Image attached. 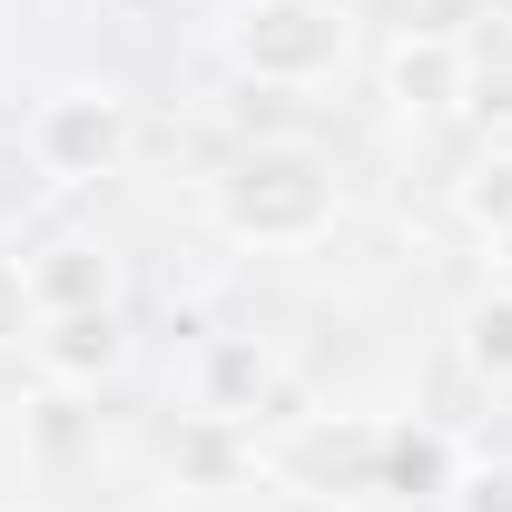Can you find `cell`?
<instances>
[{
    "label": "cell",
    "mask_w": 512,
    "mask_h": 512,
    "mask_svg": "<svg viewBox=\"0 0 512 512\" xmlns=\"http://www.w3.org/2000/svg\"><path fill=\"white\" fill-rule=\"evenodd\" d=\"M463 483V453L444 424H384L375 434V493L404 512H444V493Z\"/></svg>",
    "instance_id": "cell-6"
},
{
    "label": "cell",
    "mask_w": 512,
    "mask_h": 512,
    "mask_svg": "<svg viewBox=\"0 0 512 512\" xmlns=\"http://www.w3.org/2000/svg\"><path fill=\"white\" fill-rule=\"evenodd\" d=\"M493 286H512V227L493 237Z\"/></svg>",
    "instance_id": "cell-14"
},
{
    "label": "cell",
    "mask_w": 512,
    "mask_h": 512,
    "mask_svg": "<svg viewBox=\"0 0 512 512\" xmlns=\"http://www.w3.org/2000/svg\"><path fill=\"white\" fill-rule=\"evenodd\" d=\"M453 345H463V375L512 394V286H483L463 316H453Z\"/></svg>",
    "instance_id": "cell-11"
},
{
    "label": "cell",
    "mask_w": 512,
    "mask_h": 512,
    "mask_svg": "<svg viewBox=\"0 0 512 512\" xmlns=\"http://www.w3.org/2000/svg\"><path fill=\"white\" fill-rule=\"evenodd\" d=\"M355 512H404V503H384V493H365V503H355Z\"/></svg>",
    "instance_id": "cell-15"
},
{
    "label": "cell",
    "mask_w": 512,
    "mask_h": 512,
    "mask_svg": "<svg viewBox=\"0 0 512 512\" xmlns=\"http://www.w3.org/2000/svg\"><path fill=\"white\" fill-rule=\"evenodd\" d=\"M20 266H30L40 316H69V306H119V256L99 247V237H50V247L20 256Z\"/></svg>",
    "instance_id": "cell-9"
},
{
    "label": "cell",
    "mask_w": 512,
    "mask_h": 512,
    "mask_svg": "<svg viewBox=\"0 0 512 512\" xmlns=\"http://www.w3.org/2000/svg\"><path fill=\"white\" fill-rule=\"evenodd\" d=\"M40 335V296H30V266L0 256V345H30Z\"/></svg>",
    "instance_id": "cell-12"
},
{
    "label": "cell",
    "mask_w": 512,
    "mask_h": 512,
    "mask_svg": "<svg viewBox=\"0 0 512 512\" xmlns=\"http://www.w3.org/2000/svg\"><path fill=\"white\" fill-rule=\"evenodd\" d=\"M207 207H217V237H227V247H266L276 256V247L335 237L345 178H335V158L306 148V138H256V148H237V158L217 168Z\"/></svg>",
    "instance_id": "cell-1"
},
{
    "label": "cell",
    "mask_w": 512,
    "mask_h": 512,
    "mask_svg": "<svg viewBox=\"0 0 512 512\" xmlns=\"http://www.w3.org/2000/svg\"><path fill=\"white\" fill-rule=\"evenodd\" d=\"M128 138H138V119H128L119 79H69L30 109V168L50 188H99L128 168Z\"/></svg>",
    "instance_id": "cell-3"
},
{
    "label": "cell",
    "mask_w": 512,
    "mask_h": 512,
    "mask_svg": "<svg viewBox=\"0 0 512 512\" xmlns=\"http://www.w3.org/2000/svg\"><path fill=\"white\" fill-rule=\"evenodd\" d=\"M217 50L256 89H325L355 60V0H237L217 20Z\"/></svg>",
    "instance_id": "cell-2"
},
{
    "label": "cell",
    "mask_w": 512,
    "mask_h": 512,
    "mask_svg": "<svg viewBox=\"0 0 512 512\" xmlns=\"http://www.w3.org/2000/svg\"><path fill=\"white\" fill-rule=\"evenodd\" d=\"M227 10H237V0H227Z\"/></svg>",
    "instance_id": "cell-16"
},
{
    "label": "cell",
    "mask_w": 512,
    "mask_h": 512,
    "mask_svg": "<svg viewBox=\"0 0 512 512\" xmlns=\"http://www.w3.org/2000/svg\"><path fill=\"white\" fill-rule=\"evenodd\" d=\"M188 404L217 414V424H247L266 404H286V355L266 335H207L197 345V375H188Z\"/></svg>",
    "instance_id": "cell-5"
},
{
    "label": "cell",
    "mask_w": 512,
    "mask_h": 512,
    "mask_svg": "<svg viewBox=\"0 0 512 512\" xmlns=\"http://www.w3.org/2000/svg\"><path fill=\"white\" fill-rule=\"evenodd\" d=\"M444 512H512V463H463V483L444 493Z\"/></svg>",
    "instance_id": "cell-13"
},
{
    "label": "cell",
    "mask_w": 512,
    "mask_h": 512,
    "mask_svg": "<svg viewBox=\"0 0 512 512\" xmlns=\"http://www.w3.org/2000/svg\"><path fill=\"white\" fill-rule=\"evenodd\" d=\"M384 99L404 119H463V50H453V30H394L384 40Z\"/></svg>",
    "instance_id": "cell-7"
},
{
    "label": "cell",
    "mask_w": 512,
    "mask_h": 512,
    "mask_svg": "<svg viewBox=\"0 0 512 512\" xmlns=\"http://www.w3.org/2000/svg\"><path fill=\"white\" fill-rule=\"evenodd\" d=\"M453 50H463V119L483 138H503L512 128V0H483L453 30Z\"/></svg>",
    "instance_id": "cell-8"
},
{
    "label": "cell",
    "mask_w": 512,
    "mask_h": 512,
    "mask_svg": "<svg viewBox=\"0 0 512 512\" xmlns=\"http://www.w3.org/2000/svg\"><path fill=\"white\" fill-rule=\"evenodd\" d=\"M444 207H453V227H473L483 247L512 227V138H483L463 168H453V188H444Z\"/></svg>",
    "instance_id": "cell-10"
},
{
    "label": "cell",
    "mask_w": 512,
    "mask_h": 512,
    "mask_svg": "<svg viewBox=\"0 0 512 512\" xmlns=\"http://www.w3.org/2000/svg\"><path fill=\"white\" fill-rule=\"evenodd\" d=\"M30 365H40L50 394H99V384L128 365V316H119V306H69V316H40Z\"/></svg>",
    "instance_id": "cell-4"
}]
</instances>
